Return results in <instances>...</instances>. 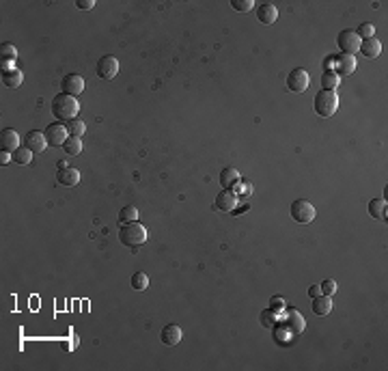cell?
Instances as JSON below:
<instances>
[{
  "label": "cell",
  "instance_id": "6da1fadb",
  "mask_svg": "<svg viewBox=\"0 0 388 371\" xmlns=\"http://www.w3.org/2000/svg\"><path fill=\"white\" fill-rule=\"evenodd\" d=\"M52 112L58 121H71V119H78V112H80V101L67 95V93H58V95L52 99Z\"/></svg>",
  "mask_w": 388,
  "mask_h": 371
},
{
  "label": "cell",
  "instance_id": "7a4b0ae2",
  "mask_svg": "<svg viewBox=\"0 0 388 371\" xmlns=\"http://www.w3.org/2000/svg\"><path fill=\"white\" fill-rule=\"evenodd\" d=\"M119 240H121V244L130 246V249H138V246H142L147 242V229L140 222H128L121 226Z\"/></svg>",
  "mask_w": 388,
  "mask_h": 371
},
{
  "label": "cell",
  "instance_id": "3957f363",
  "mask_svg": "<svg viewBox=\"0 0 388 371\" xmlns=\"http://www.w3.org/2000/svg\"><path fill=\"white\" fill-rule=\"evenodd\" d=\"M313 106H315V112L323 119H330L334 112L339 108V95L334 91H319L315 95V101H313Z\"/></svg>",
  "mask_w": 388,
  "mask_h": 371
},
{
  "label": "cell",
  "instance_id": "277c9868",
  "mask_svg": "<svg viewBox=\"0 0 388 371\" xmlns=\"http://www.w3.org/2000/svg\"><path fill=\"white\" fill-rule=\"evenodd\" d=\"M289 214H291V218L296 220V222H300V224H309V222L315 220L317 210H315V205L309 203L307 199H298V201H293V203H291Z\"/></svg>",
  "mask_w": 388,
  "mask_h": 371
},
{
  "label": "cell",
  "instance_id": "5b68a950",
  "mask_svg": "<svg viewBox=\"0 0 388 371\" xmlns=\"http://www.w3.org/2000/svg\"><path fill=\"white\" fill-rule=\"evenodd\" d=\"M360 44H362V39L356 35V30H350V28H345L339 33L337 37V46L341 48V54H356L360 50Z\"/></svg>",
  "mask_w": 388,
  "mask_h": 371
},
{
  "label": "cell",
  "instance_id": "8992f818",
  "mask_svg": "<svg viewBox=\"0 0 388 371\" xmlns=\"http://www.w3.org/2000/svg\"><path fill=\"white\" fill-rule=\"evenodd\" d=\"M44 136L48 140V145L63 147V142L69 138V130H67L65 123H50V126L44 130Z\"/></svg>",
  "mask_w": 388,
  "mask_h": 371
},
{
  "label": "cell",
  "instance_id": "52a82bcc",
  "mask_svg": "<svg viewBox=\"0 0 388 371\" xmlns=\"http://www.w3.org/2000/svg\"><path fill=\"white\" fill-rule=\"evenodd\" d=\"M311 85V78L307 74V69H302V67H296V69H291L289 71V76H287V89L293 91V93H304L309 89Z\"/></svg>",
  "mask_w": 388,
  "mask_h": 371
},
{
  "label": "cell",
  "instance_id": "ba28073f",
  "mask_svg": "<svg viewBox=\"0 0 388 371\" xmlns=\"http://www.w3.org/2000/svg\"><path fill=\"white\" fill-rule=\"evenodd\" d=\"M235 205H237V194H235L233 190L224 188V190H220V192L216 194V203H214V208H216L218 212L229 214V212H233V210H235Z\"/></svg>",
  "mask_w": 388,
  "mask_h": 371
},
{
  "label": "cell",
  "instance_id": "9c48e42d",
  "mask_svg": "<svg viewBox=\"0 0 388 371\" xmlns=\"http://www.w3.org/2000/svg\"><path fill=\"white\" fill-rule=\"evenodd\" d=\"M119 74V60L114 56H101L97 60V76L101 80H112Z\"/></svg>",
  "mask_w": 388,
  "mask_h": 371
},
{
  "label": "cell",
  "instance_id": "30bf717a",
  "mask_svg": "<svg viewBox=\"0 0 388 371\" xmlns=\"http://www.w3.org/2000/svg\"><path fill=\"white\" fill-rule=\"evenodd\" d=\"M60 87H63V93H67V95L78 97L80 93L85 91V78L78 76V74H67L65 78H63Z\"/></svg>",
  "mask_w": 388,
  "mask_h": 371
},
{
  "label": "cell",
  "instance_id": "8fae6325",
  "mask_svg": "<svg viewBox=\"0 0 388 371\" xmlns=\"http://www.w3.org/2000/svg\"><path fill=\"white\" fill-rule=\"evenodd\" d=\"M24 147H28L33 153H44L46 147H48V140L44 136V132H37V130L28 132L26 138H24Z\"/></svg>",
  "mask_w": 388,
  "mask_h": 371
},
{
  "label": "cell",
  "instance_id": "7c38bea8",
  "mask_svg": "<svg viewBox=\"0 0 388 371\" xmlns=\"http://www.w3.org/2000/svg\"><path fill=\"white\" fill-rule=\"evenodd\" d=\"M56 181L65 188H73V186L80 183V171L73 169V167H65V169H58L56 173Z\"/></svg>",
  "mask_w": 388,
  "mask_h": 371
},
{
  "label": "cell",
  "instance_id": "4fadbf2b",
  "mask_svg": "<svg viewBox=\"0 0 388 371\" xmlns=\"http://www.w3.org/2000/svg\"><path fill=\"white\" fill-rule=\"evenodd\" d=\"M0 147H3V151H9V153H13L19 149V134L11 128H7L0 132Z\"/></svg>",
  "mask_w": 388,
  "mask_h": 371
},
{
  "label": "cell",
  "instance_id": "5bb4252c",
  "mask_svg": "<svg viewBox=\"0 0 388 371\" xmlns=\"http://www.w3.org/2000/svg\"><path fill=\"white\" fill-rule=\"evenodd\" d=\"M356 58L352 54H341L334 56V67H337V76H350L356 71Z\"/></svg>",
  "mask_w": 388,
  "mask_h": 371
},
{
  "label": "cell",
  "instance_id": "9a60e30c",
  "mask_svg": "<svg viewBox=\"0 0 388 371\" xmlns=\"http://www.w3.org/2000/svg\"><path fill=\"white\" fill-rule=\"evenodd\" d=\"M160 341L164 345H177L181 341V328L177 324H166L160 331Z\"/></svg>",
  "mask_w": 388,
  "mask_h": 371
},
{
  "label": "cell",
  "instance_id": "2e32d148",
  "mask_svg": "<svg viewBox=\"0 0 388 371\" xmlns=\"http://www.w3.org/2000/svg\"><path fill=\"white\" fill-rule=\"evenodd\" d=\"M257 17H259L261 24H274L278 19V9L272 3H263V5H259V9H257Z\"/></svg>",
  "mask_w": 388,
  "mask_h": 371
},
{
  "label": "cell",
  "instance_id": "e0dca14e",
  "mask_svg": "<svg viewBox=\"0 0 388 371\" xmlns=\"http://www.w3.org/2000/svg\"><path fill=\"white\" fill-rule=\"evenodd\" d=\"M358 52H360L364 58H375V56H380V52H382L380 39H375V37L362 39V44H360V50H358Z\"/></svg>",
  "mask_w": 388,
  "mask_h": 371
},
{
  "label": "cell",
  "instance_id": "ac0fdd59",
  "mask_svg": "<svg viewBox=\"0 0 388 371\" xmlns=\"http://www.w3.org/2000/svg\"><path fill=\"white\" fill-rule=\"evenodd\" d=\"M332 296H323V294H319V296H315L313 298V311H315V315H321V317H326V315H330L332 313Z\"/></svg>",
  "mask_w": 388,
  "mask_h": 371
},
{
  "label": "cell",
  "instance_id": "d6986e66",
  "mask_svg": "<svg viewBox=\"0 0 388 371\" xmlns=\"http://www.w3.org/2000/svg\"><path fill=\"white\" fill-rule=\"evenodd\" d=\"M287 328H289V335H300L304 328H307L304 315L298 313V311H289L287 313Z\"/></svg>",
  "mask_w": 388,
  "mask_h": 371
},
{
  "label": "cell",
  "instance_id": "ffe728a7",
  "mask_svg": "<svg viewBox=\"0 0 388 371\" xmlns=\"http://www.w3.org/2000/svg\"><path fill=\"white\" fill-rule=\"evenodd\" d=\"M3 82H5V87H9V89H17V87H22L24 76H22V71L19 69L3 71Z\"/></svg>",
  "mask_w": 388,
  "mask_h": 371
},
{
  "label": "cell",
  "instance_id": "44dd1931",
  "mask_svg": "<svg viewBox=\"0 0 388 371\" xmlns=\"http://www.w3.org/2000/svg\"><path fill=\"white\" fill-rule=\"evenodd\" d=\"M239 181V173L237 169H222V173H220V186H224V188H233V186Z\"/></svg>",
  "mask_w": 388,
  "mask_h": 371
},
{
  "label": "cell",
  "instance_id": "7402d4cb",
  "mask_svg": "<svg viewBox=\"0 0 388 371\" xmlns=\"http://www.w3.org/2000/svg\"><path fill=\"white\" fill-rule=\"evenodd\" d=\"M369 214L375 220H386V199H373L369 203Z\"/></svg>",
  "mask_w": 388,
  "mask_h": 371
},
{
  "label": "cell",
  "instance_id": "603a6c76",
  "mask_svg": "<svg viewBox=\"0 0 388 371\" xmlns=\"http://www.w3.org/2000/svg\"><path fill=\"white\" fill-rule=\"evenodd\" d=\"M33 156H35V153L30 151L28 147H19L17 151L11 153V160H13L15 164H19V167H26V164L33 162Z\"/></svg>",
  "mask_w": 388,
  "mask_h": 371
},
{
  "label": "cell",
  "instance_id": "cb8c5ba5",
  "mask_svg": "<svg viewBox=\"0 0 388 371\" xmlns=\"http://www.w3.org/2000/svg\"><path fill=\"white\" fill-rule=\"evenodd\" d=\"M63 149H65L67 156H78V153H82V138L69 136L65 142H63Z\"/></svg>",
  "mask_w": 388,
  "mask_h": 371
},
{
  "label": "cell",
  "instance_id": "d4e9b609",
  "mask_svg": "<svg viewBox=\"0 0 388 371\" xmlns=\"http://www.w3.org/2000/svg\"><path fill=\"white\" fill-rule=\"evenodd\" d=\"M321 85H323V91H334L339 85H341V80L337 76V71H323V76H321Z\"/></svg>",
  "mask_w": 388,
  "mask_h": 371
},
{
  "label": "cell",
  "instance_id": "484cf974",
  "mask_svg": "<svg viewBox=\"0 0 388 371\" xmlns=\"http://www.w3.org/2000/svg\"><path fill=\"white\" fill-rule=\"evenodd\" d=\"M119 220H121V224L136 222L138 220V210H136L134 205H125V208H121V212H119Z\"/></svg>",
  "mask_w": 388,
  "mask_h": 371
},
{
  "label": "cell",
  "instance_id": "4316f807",
  "mask_svg": "<svg viewBox=\"0 0 388 371\" xmlns=\"http://www.w3.org/2000/svg\"><path fill=\"white\" fill-rule=\"evenodd\" d=\"M147 287H149V276H147L145 272H134L132 274V290L145 292Z\"/></svg>",
  "mask_w": 388,
  "mask_h": 371
},
{
  "label": "cell",
  "instance_id": "83f0119b",
  "mask_svg": "<svg viewBox=\"0 0 388 371\" xmlns=\"http://www.w3.org/2000/svg\"><path fill=\"white\" fill-rule=\"evenodd\" d=\"M67 130H69V136H82L87 126L82 119H71V121H67Z\"/></svg>",
  "mask_w": 388,
  "mask_h": 371
},
{
  "label": "cell",
  "instance_id": "f1b7e54d",
  "mask_svg": "<svg viewBox=\"0 0 388 371\" xmlns=\"http://www.w3.org/2000/svg\"><path fill=\"white\" fill-rule=\"evenodd\" d=\"M231 7H233V11L237 13H248L250 9L255 7L253 0H231Z\"/></svg>",
  "mask_w": 388,
  "mask_h": 371
},
{
  "label": "cell",
  "instance_id": "f546056e",
  "mask_svg": "<svg viewBox=\"0 0 388 371\" xmlns=\"http://www.w3.org/2000/svg\"><path fill=\"white\" fill-rule=\"evenodd\" d=\"M0 56H3V60H11V63H15V58H17V50H15V46H13V44H3Z\"/></svg>",
  "mask_w": 388,
  "mask_h": 371
},
{
  "label": "cell",
  "instance_id": "4dcf8cb0",
  "mask_svg": "<svg viewBox=\"0 0 388 371\" xmlns=\"http://www.w3.org/2000/svg\"><path fill=\"white\" fill-rule=\"evenodd\" d=\"M356 35H358L360 39H369V37H373V35H375V26H373V24H369V22H364V24H360V26H358V30H356Z\"/></svg>",
  "mask_w": 388,
  "mask_h": 371
},
{
  "label": "cell",
  "instance_id": "1f68e13d",
  "mask_svg": "<svg viewBox=\"0 0 388 371\" xmlns=\"http://www.w3.org/2000/svg\"><path fill=\"white\" fill-rule=\"evenodd\" d=\"M261 324H263L266 328H272L276 324V313L272 311V308H268L266 313H261Z\"/></svg>",
  "mask_w": 388,
  "mask_h": 371
},
{
  "label": "cell",
  "instance_id": "d6a6232c",
  "mask_svg": "<svg viewBox=\"0 0 388 371\" xmlns=\"http://www.w3.org/2000/svg\"><path fill=\"white\" fill-rule=\"evenodd\" d=\"M319 290H321L323 296H334V292H337V283H334L332 278H328V281H323L319 285Z\"/></svg>",
  "mask_w": 388,
  "mask_h": 371
},
{
  "label": "cell",
  "instance_id": "836d02e7",
  "mask_svg": "<svg viewBox=\"0 0 388 371\" xmlns=\"http://www.w3.org/2000/svg\"><path fill=\"white\" fill-rule=\"evenodd\" d=\"M231 190H233L235 194L239 192V194H242V197H248V194L253 192V186H250L248 181H246V183H239V181H237V183H235V186H233V188H231Z\"/></svg>",
  "mask_w": 388,
  "mask_h": 371
},
{
  "label": "cell",
  "instance_id": "e575fe53",
  "mask_svg": "<svg viewBox=\"0 0 388 371\" xmlns=\"http://www.w3.org/2000/svg\"><path fill=\"white\" fill-rule=\"evenodd\" d=\"M270 308H272V311H274V313H278V311H285V300H282L280 296H274V298H272V300H270Z\"/></svg>",
  "mask_w": 388,
  "mask_h": 371
},
{
  "label": "cell",
  "instance_id": "d590c367",
  "mask_svg": "<svg viewBox=\"0 0 388 371\" xmlns=\"http://www.w3.org/2000/svg\"><path fill=\"white\" fill-rule=\"evenodd\" d=\"M76 7L82 9V11H91L95 7V0H76Z\"/></svg>",
  "mask_w": 388,
  "mask_h": 371
},
{
  "label": "cell",
  "instance_id": "8d00e7d4",
  "mask_svg": "<svg viewBox=\"0 0 388 371\" xmlns=\"http://www.w3.org/2000/svg\"><path fill=\"white\" fill-rule=\"evenodd\" d=\"M332 67H334V56H328V58H326V63H323V69H326V71H332Z\"/></svg>",
  "mask_w": 388,
  "mask_h": 371
},
{
  "label": "cell",
  "instance_id": "74e56055",
  "mask_svg": "<svg viewBox=\"0 0 388 371\" xmlns=\"http://www.w3.org/2000/svg\"><path fill=\"white\" fill-rule=\"evenodd\" d=\"M319 294H321V290H319V285H313L311 290H309V296H311V298H315V296H319Z\"/></svg>",
  "mask_w": 388,
  "mask_h": 371
},
{
  "label": "cell",
  "instance_id": "f35d334b",
  "mask_svg": "<svg viewBox=\"0 0 388 371\" xmlns=\"http://www.w3.org/2000/svg\"><path fill=\"white\" fill-rule=\"evenodd\" d=\"M9 160H11V153H9V151H3V156H0V164H7Z\"/></svg>",
  "mask_w": 388,
  "mask_h": 371
}]
</instances>
